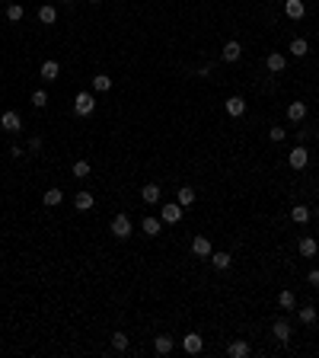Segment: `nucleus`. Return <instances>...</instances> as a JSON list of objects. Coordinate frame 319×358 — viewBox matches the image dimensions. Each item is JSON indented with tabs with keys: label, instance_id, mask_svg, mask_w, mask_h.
Masks as SVG:
<instances>
[{
	"label": "nucleus",
	"instance_id": "nucleus-18",
	"mask_svg": "<svg viewBox=\"0 0 319 358\" xmlns=\"http://www.w3.org/2000/svg\"><path fill=\"white\" fill-rule=\"evenodd\" d=\"M140 231H144L147 237H157V234L163 231V224H160L157 218H144V221H140Z\"/></svg>",
	"mask_w": 319,
	"mask_h": 358
},
{
	"label": "nucleus",
	"instance_id": "nucleus-25",
	"mask_svg": "<svg viewBox=\"0 0 319 358\" xmlns=\"http://www.w3.org/2000/svg\"><path fill=\"white\" fill-rule=\"evenodd\" d=\"M42 201H45V205H48V208H54V205H61V201H64V192H61V189H48Z\"/></svg>",
	"mask_w": 319,
	"mask_h": 358
},
{
	"label": "nucleus",
	"instance_id": "nucleus-4",
	"mask_svg": "<svg viewBox=\"0 0 319 358\" xmlns=\"http://www.w3.org/2000/svg\"><path fill=\"white\" fill-rule=\"evenodd\" d=\"M182 349H185L188 355H198V352L205 349V339L198 336V333H185V336H182Z\"/></svg>",
	"mask_w": 319,
	"mask_h": 358
},
{
	"label": "nucleus",
	"instance_id": "nucleus-22",
	"mask_svg": "<svg viewBox=\"0 0 319 358\" xmlns=\"http://www.w3.org/2000/svg\"><path fill=\"white\" fill-rule=\"evenodd\" d=\"M291 221H294V224H306V221H310V208L294 205V208H291Z\"/></svg>",
	"mask_w": 319,
	"mask_h": 358
},
{
	"label": "nucleus",
	"instance_id": "nucleus-13",
	"mask_svg": "<svg viewBox=\"0 0 319 358\" xmlns=\"http://www.w3.org/2000/svg\"><path fill=\"white\" fill-rule=\"evenodd\" d=\"M140 198H144L147 205H157V201H160V186H157V183L144 186V189H140Z\"/></svg>",
	"mask_w": 319,
	"mask_h": 358
},
{
	"label": "nucleus",
	"instance_id": "nucleus-11",
	"mask_svg": "<svg viewBox=\"0 0 319 358\" xmlns=\"http://www.w3.org/2000/svg\"><path fill=\"white\" fill-rule=\"evenodd\" d=\"M227 355H230V358H246V355H249V342H246V339L230 342V345H227Z\"/></svg>",
	"mask_w": 319,
	"mask_h": 358
},
{
	"label": "nucleus",
	"instance_id": "nucleus-38",
	"mask_svg": "<svg viewBox=\"0 0 319 358\" xmlns=\"http://www.w3.org/2000/svg\"><path fill=\"white\" fill-rule=\"evenodd\" d=\"M64 4H74V0H64Z\"/></svg>",
	"mask_w": 319,
	"mask_h": 358
},
{
	"label": "nucleus",
	"instance_id": "nucleus-37",
	"mask_svg": "<svg viewBox=\"0 0 319 358\" xmlns=\"http://www.w3.org/2000/svg\"><path fill=\"white\" fill-rule=\"evenodd\" d=\"M90 4H102V0H90Z\"/></svg>",
	"mask_w": 319,
	"mask_h": 358
},
{
	"label": "nucleus",
	"instance_id": "nucleus-30",
	"mask_svg": "<svg viewBox=\"0 0 319 358\" xmlns=\"http://www.w3.org/2000/svg\"><path fill=\"white\" fill-rule=\"evenodd\" d=\"M7 19H10V22H19V19H22V7H19V4H10V7H7Z\"/></svg>",
	"mask_w": 319,
	"mask_h": 358
},
{
	"label": "nucleus",
	"instance_id": "nucleus-29",
	"mask_svg": "<svg viewBox=\"0 0 319 358\" xmlns=\"http://www.w3.org/2000/svg\"><path fill=\"white\" fill-rule=\"evenodd\" d=\"M32 106H35V109L48 106V93H45V90H35V93H32Z\"/></svg>",
	"mask_w": 319,
	"mask_h": 358
},
{
	"label": "nucleus",
	"instance_id": "nucleus-26",
	"mask_svg": "<svg viewBox=\"0 0 319 358\" xmlns=\"http://www.w3.org/2000/svg\"><path fill=\"white\" fill-rule=\"evenodd\" d=\"M306 52H310L306 39H294V42H291V55H294V58H306Z\"/></svg>",
	"mask_w": 319,
	"mask_h": 358
},
{
	"label": "nucleus",
	"instance_id": "nucleus-2",
	"mask_svg": "<svg viewBox=\"0 0 319 358\" xmlns=\"http://www.w3.org/2000/svg\"><path fill=\"white\" fill-rule=\"evenodd\" d=\"M93 109H96V96H93V93H77L74 96V112L77 115H90Z\"/></svg>",
	"mask_w": 319,
	"mask_h": 358
},
{
	"label": "nucleus",
	"instance_id": "nucleus-28",
	"mask_svg": "<svg viewBox=\"0 0 319 358\" xmlns=\"http://www.w3.org/2000/svg\"><path fill=\"white\" fill-rule=\"evenodd\" d=\"M112 349L115 352H125L128 349V333H112Z\"/></svg>",
	"mask_w": 319,
	"mask_h": 358
},
{
	"label": "nucleus",
	"instance_id": "nucleus-17",
	"mask_svg": "<svg viewBox=\"0 0 319 358\" xmlns=\"http://www.w3.org/2000/svg\"><path fill=\"white\" fill-rule=\"evenodd\" d=\"M93 90H96V93H109L112 90V77L109 74H96V77H93Z\"/></svg>",
	"mask_w": 319,
	"mask_h": 358
},
{
	"label": "nucleus",
	"instance_id": "nucleus-10",
	"mask_svg": "<svg viewBox=\"0 0 319 358\" xmlns=\"http://www.w3.org/2000/svg\"><path fill=\"white\" fill-rule=\"evenodd\" d=\"M265 64H268V70H271V74H281V70H284V67H287V58H284V55H281V52H271Z\"/></svg>",
	"mask_w": 319,
	"mask_h": 358
},
{
	"label": "nucleus",
	"instance_id": "nucleus-24",
	"mask_svg": "<svg viewBox=\"0 0 319 358\" xmlns=\"http://www.w3.org/2000/svg\"><path fill=\"white\" fill-rule=\"evenodd\" d=\"M230 262H233V259H230V253H211V266L220 269V272H223V269H230Z\"/></svg>",
	"mask_w": 319,
	"mask_h": 358
},
{
	"label": "nucleus",
	"instance_id": "nucleus-31",
	"mask_svg": "<svg viewBox=\"0 0 319 358\" xmlns=\"http://www.w3.org/2000/svg\"><path fill=\"white\" fill-rule=\"evenodd\" d=\"M300 323H306V326L316 323V307H303L300 310Z\"/></svg>",
	"mask_w": 319,
	"mask_h": 358
},
{
	"label": "nucleus",
	"instance_id": "nucleus-21",
	"mask_svg": "<svg viewBox=\"0 0 319 358\" xmlns=\"http://www.w3.org/2000/svg\"><path fill=\"white\" fill-rule=\"evenodd\" d=\"M176 201H179L182 208H188V205L195 201V189H192V186H182V189H179V195H176Z\"/></svg>",
	"mask_w": 319,
	"mask_h": 358
},
{
	"label": "nucleus",
	"instance_id": "nucleus-27",
	"mask_svg": "<svg viewBox=\"0 0 319 358\" xmlns=\"http://www.w3.org/2000/svg\"><path fill=\"white\" fill-rule=\"evenodd\" d=\"M316 240H313V237H303V240H300V256H316Z\"/></svg>",
	"mask_w": 319,
	"mask_h": 358
},
{
	"label": "nucleus",
	"instance_id": "nucleus-33",
	"mask_svg": "<svg viewBox=\"0 0 319 358\" xmlns=\"http://www.w3.org/2000/svg\"><path fill=\"white\" fill-rule=\"evenodd\" d=\"M74 176H80V179L90 176V163H86V160H77V163H74Z\"/></svg>",
	"mask_w": 319,
	"mask_h": 358
},
{
	"label": "nucleus",
	"instance_id": "nucleus-7",
	"mask_svg": "<svg viewBox=\"0 0 319 358\" xmlns=\"http://www.w3.org/2000/svg\"><path fill=\"white\" fill-rule=\"evenodd\" d=\"M284 13H287V19H303V13H306L303 0H284Z\"/></svg>",
	"mask_w": 319,
	"mask_h": 358
},
{
	"label": "nucleus",
	"instance_id": "nucleus-5",
	"mask_svg": "<svg viewBox=\"0 0 319 358\" xmlns=\"http://www.w3.org/2000/svg\"><path fill=\"white\" fill-rule=\"evenodd\" d=\"M179 218H182V205L176 201V205H163L160 208V221L163 224H179Z\"/></svg>",
	"mask_w": 319,
	"mask_h": 358
},
{
	"label": "nucleus",
	"instance_id": "nucleus-36",
	"mask_svg": "<svg viewBox=\"0 0 319 358\" xmlns=\"http://www.w3.org/2000/svg\"><path fill=\"white\" fill-rule=\"evenodd\" d=\"M310 285H313V288H319V269L310 272Z\"/></svg>",
	"mask_w": 319,
	"mask_h": 358
},
{
	"label": "nucleus",
	"instance_id": "nucleus-14",
	"mask_svg": "<svg viewBox=\"0 0 319 358\" xmlns=\"http://www.w3.org/2000/svg\"><path fill=\"white\" fill-rule=\"evenodd\" d=\"M227 112H230L233 118H240V115L246 112V99H243V96H230V99H227Z\"/></svg>",
	"mask_w": 319,
	"mask_h": 358
},
{
	"label": "nucleus",
	"instance_id": "nucleus-15",
	"mask_svg": "<svg viewBox=\"0 0 319 358\" xmlns=\"http://www.w3.org/2000/svg\"><path fill=\"white\" fill-rule=\"evenodd\" d=\"M287 118L291 122H303L306 118V103H291L287 106Z\"/></svg>",
	"mask_w": 319,
	"mask_h": 358
},
{
	"label": "nucleus",
	"instance_id": "nucleus-20",
	"mask_svg": "<svg viewBox=\"0 0 319 358\" xmlns=\"http://www.w3.org/2000/svg\"><path fill=\"white\" fill-rule=\"evenodd\" d=\"M74 208H77V211H90V208H93V195H90V192H77V195H74Z\"/></svg>",
	"mask_w": 319,
	"mask_h": 358
},
{
	"label": "nucleus",
	"instance_id": "nucleus-16",
	"mask_svg": "<svg viewBox=\"0 0 319 358\" xmlns=\"http://www.w3.org/2000/svg\"><path fill=\"white\" fill-rule=\"evenodd\" d=\"M192 253L195 256H211V240H208V237H195V240H192Z\"/></svg>",
	"mask_w": 319,
	"mask_h": 358
},
{
	"label": "nucleus",
	"instance_id": "nucleus-9",
	"mask_svg": "<svg viewBox=\"0 0 319 358\" xmlns=\"http://www.w3.org/2000/svg\"><path fill=\"white\" fill-rule=\"evenodd\" d=\"M240 55H243V48H240V42H227L223 45V52H220V58L227 64H233V61H240Z\"/></svg>",
	"mask_w": 319,
	"mask_h": 358
},
{
	"label": "nucleus",
	"instance_id": "nucleus-35",
	"mask_svg": "<svg viewBox=\"0 0 319 358\" xmlns=\"http://www.w3.org/2000/svg\"><path fill=\"white\" fill-rule=\"evenodd\" d=\"M29 150L39 154V150H42V138H32V141H29Z\"/></svg>",
	"mask_w": 319,
	"mask_h": 358
},
{
	"label": "nucleus",
	"instance_id": "nucleus-34",
	"mask_svg": "<svg viewBox=\"0 0 319 358\" xmlns=\"http://www.w3.org/2000/svg\"><path fill=\"white\" fill-rule=\"evenodd\" d=\"M268 135H271V141H284V128H281V125H275V128L268 131Z\"/></svg>",
	"mask_w": 319,
	"mask_h": 358
},
{
	"label": "nucleus",
	"instance_id": "nucleus-23",
	"mask_svg": "<svg viewBox=\"0 0 319 358\" xmlns=\"http://www.w3.org/2000/svg\"><path fill=\"white\" fill-rule=\"evenodd\" d=\"M39 22H45V26H54V22H57V10H54V7H42V10H39Z\"/></svg>",
	"mask_w": 319,
	"mask_h": 358
},
{
	"label": "nucleus",
	"instance_id": "nucleus-32",
	"mask_svg": "<svg viewBox=\"0 0 319 358\" xmlns=\"http://www.w3.org/2000/svg\"><path fill=\"white\" fill-rule=\"evenodd\" d=\"M278 304L284 307V310H294V291H281L278 294Z\"/></svg>",
	"mask_w": 319,
	"mask_h": 358
},
{
	"label": "nucleus",
	"instance_id": "nucleus-3",
	"mask_svg": "<svg viewBox=\"0 0 319 358\" xmlns=\"http://www.w3.org/2000/svg\"><path fill=\"white\" fill-rule=\"evenodd\" d=\"M287 163H291V170H303V166L310 163V150H306L303 144H300V147H294V150L287 154Z\"/></svg>",
	"mask_w": 319,
	"mask_h": 358
},
{
	"label": "nucleus",
	"instance_id": "nucleus-1",
	"mask_svg": "<svg viewBox=\"0 0 319 358\" xmlns=\"http://www.w3.org/2000/svg\"><path fill=\"white\" fill-rule=\"evenodd\" d=\"M112 237H118V240H125V237H131V221H128V214H115V218H112Z\"/></svg>",
	"mask_w": 319,
	"mask_h": 358
},
{
	"label": "nucleus",
	"instance_id": "nucleus-12",
	"mask_svg": "<svg viewBox=\"0 0 319 358\" xmlns=\"http://www.w3.org/2000/svg\"><path fill=\"white\" fill-rule=\"evenodd\" d=\"M172 336H166V333H160V336H157V342H153V349H157V355H169L172 352Z\"/></svg>",
	"mask_w": 319,
	"mask_h": 358
},
{
	"label": "nucleus",
	"instance_id": "nucleus-6",
	"mask_svg": "<svg viewBox=\"0 0 319 358\" xmlns=\"http://www.w3.org/2000/svg\"><path fill=\"white\" fill-rule=\"evenodd\" d=\"M0 125H4V131H19L22 128V118H19V112L7 109L4 115H0Z\"/></svg>",
	"mask_w": 319,
	"mask_h": 358
},
{
	"label": "nucleus",
	"instance_id": "nucleus-19",
	"mask_svg": "<svg viewBox=\"0 0 319 358\" xmlns=\"http://www.w3.org/2000/svg\"><path fill=\"white\" fill-rule=\"evenodd\" d=\"M57 74H61V64L57 61H45L42 64V80H57Z\"/></svg>",
	"mask_w": 319,
	"mask_h": 358
},
{
	"label": "nucleus",
	"instance_id": "nucleus-8",
	"mask_svg": "<svg viewBox=\"0 0 319 358\" xmlns=\"http://www.w3.org/2000/svg\"><path fill=\"white\" fill-rule=\"evenodd\" d=\"M271 333H275V339L278 342H291V323H287V320H275V326H271Z\"/></svg>",
	"mask_w": 319,
	"mask_h": 358
}]
</instances>
